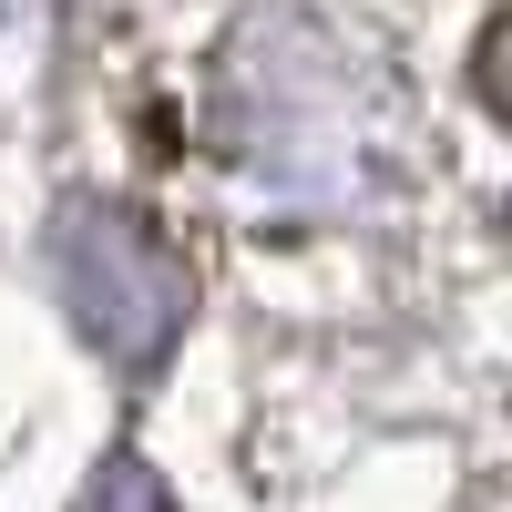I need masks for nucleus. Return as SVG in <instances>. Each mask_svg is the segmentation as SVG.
<instances>
[{
  "instance_id": "obj_1",
  "label": "nucleus",
  "mask_w": 512,
  "mask_h": 512,
  "mask_svg": "<svg viewBox=\"0 0 512 512\" xmlns=\"http://www.w3.org/2000/svg\"><path fill=\"white\" fill-rule=\"evenodd\" d=\"M62 297H72V318H82V338H93L103 359L154 369L175 349L195 287H185V256L144 216H123V205H72L62 216Z\"/></svg>"
},
{
  "instance_id": "obj_2",
  "label": "nucleus",
  "mask_w": 512,
  "mask_h": 512,
  "mask_svg": "<svg viewBox=\"0 0 512 512\" xmlns=\"http://www.w3.org/2000/svg\"><path fill=\"white\" fill-rule=\"evenodd\" d=\"M82 512H175V502H164V482L144 461H103V482L82 492Z\"/></svg>"
}]
</instances>
